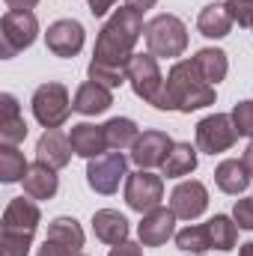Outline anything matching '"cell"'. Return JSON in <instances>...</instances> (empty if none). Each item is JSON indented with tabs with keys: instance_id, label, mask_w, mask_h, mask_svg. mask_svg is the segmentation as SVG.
<instances>
[{
	"instance_id": "6da1fadb",
	"label": "cell",
	"mask_w": 253,
	"mask_h": 256,
	"mask_svg": "<svg viewBox=\"0 0 253 256\" xmlns=\"http://www.w3.org/2000/svg\"><path fill=\"white\" fill-rule=\"evenodd\" d=\"M214 104V86L200 74V68L194 60H176L170 66L164 86L158 92V102L152 108L158 110H179V114H190L200 108Z\"/></svg>"
},
{
	"instance_id": "e575fe53",
	"label": "cell",
	"mask_w": 253,
	"mask_h": 256,
	"mask_svg": "<svg viewBox=\"0 0 253 256\" xmlns=\"http://www.w3.org/2000/svg\"><path fill=\"white\" fill-rule=\"evenodd\" d=\"M36 256H78L74 250H68L66 244H57V242H42V248L36 250Z\"/></svg>"
},
{
	"instance_id": "9a60e30c",
	"label": "cell",
	"mask_w": 253,
	"mask_h": 256,
	"mask_svg": "<svg viewBox=\"0 0 253 256\" xmlns=\"http://www.w3.org/2000/svg\"><path fill=\"white\" fill-rule=\"evenodd\" d=\"M68 143H72V152L92 161V158H102L108 155V137H104V126H92V122H78V126L68 128Z\"/></svg>"
},
{
	"instance_id": "5bb4252c",
	"label": "cell",
	"mask_w": 253,
	"mask_h": 256,
	"mask_svg": "<svg viewBox=\"0 0 253 256\" xmlns=\"http://www.w3.org/2000/svg\"><path fill=\"white\" fill-rule=\"evenodd\" d=\"M39 224H42V212L33 202V196H27V200L15 196L3 208V226L0 230L3 232H21V236H36Z\"/></svg>"
},
{
	"instance_id": "44dd1931",
	"label": "cell",
	"mask_w": 253,
	"mask_h": 256,
	"mask_svg": "<svg viewBox=\"0 0 253 256\" xmlns=\"http://www.w3.org/2000/svg\"><path fill=\"white\" fill-rule=\"evenodd\" d=\"M214 185L224 194H230V196L244 194L248 185H250V173H248L244 161H242V158H226V161H220L218 170H214Z\"/></svg>"
},
{
	"instance_id": "d6a6232c",
	"label": "cell",
	"mask_w": 253,
	"mask_h": 256,
	"mask_svg": "<svg viewBox=\"0 0 253 256\" xmlns=\"http://www.w3.org/2000/svg\"><path fill=\"white\" fill-rule=\"evenodd\" d=\"M224 6H226L232 24H238V27H253V3H248V0H224Z\"/></svg>"
},
{
	"instance_id": "b9f144b4",
	"label": "cell",
	"mask_w": 253,
	"mask_h": 256,
	"mask_svg": "<svg viewBox=\"0 0 253 256\" xmlns=\"http://www.w3.org/2000/svg\"><path fill=\"white\" fill-rule=\"evenodd\" d=\"M190 256H202V254H190Z\"/></svg>"
},
{
	"instance_id": "f546056e",
	"label": "cell",
	"mask_w": 253,
	"mask_h": 256,
	"mask_svg": "<svg viewBox=\"0 0 253 256\" xmlns=\"http://www.w3.org/2000/svg\"><path fill=\"white\" fill-rule=\"evenodd\" d=\"M86 74H90V80H96V84H102V86H108V90H116V86H122V84L128 80V68L98 63V60L90 63Z\"/></svg>"
},
{
	"instance_id": "7402d4cb",
	"label": "cell",
	"mask_w": 253,
	"mask_h": 256,
	"mask_svg": "<svg viewBox=\"0 0 253 256\" xmlns=\"http://www.w3.org/2000/svg\"><path fill=\"white\" fill-rule=\"evenodd\" d=\"M196 30H200L206 39H224V36H230L232 18H230L226 6H224V3H208V6L200 12V18H196Z\"/></svg>"
},
{
	"instance_id": "7c38bea8",
	"label": "cell",
	"mask_w": 253,
	"mask_h": 256,
	"mask_svg": "<svg viewBox=\"0 0 253 256\" xmlns=\"http://www.w3.org/2000/svg\"><path fill=\"white\" fill-rule=\"evenodd\" d=\"M176 220L179 218L173 214V208H164V206L146 212L143 220H140V226H137L140 244L143 248H161V244H167L170 238H176Z\"/></svg>"
},
{
	"instance_id": "ee69618b",
	"label": "cell",
	"mask_w": 253,
	"mask_h": 256,
	"mask_svg": "<svg viewBox=\"0 0 253 256\" xmlns=\"http://www.w3.org/2000/svg\"><path fill=\"white\" fill-rule=\"evenodd\" d=\"M78 256H84V254H78Z\"/></svg>"
},
{
	"instance_id": "8992f818",
	"label": "cell",
	"mask_w": 253,
	"mask_h": 256,
	"mask_svg": "<svg viewBox=\"0 0 253 256\" xmlns=\"http://www.w3.org/2000/svg\"><path fill=\"white\" fill-rule=\"evenodd\" d=\"M238 140V128L230 114H212L196 122V149L206 155H220L232 149Z\"/></svg>"
},
{
	"instance_id": "8d00e7d4",
	"label": "cell",
	"mask_w": 253,
	"mask_h": 256,
	"mask_svg": "<svg viewBox=\"0 0 253 256\" xmlns=\"http://www.w3.org/2000/svg\"><path fill=\"white\" fill-rule=\"evenodd\" d=\"M86 3H90L92 18H102V15H108V12L114 9V3H116V0H86Z\"/></svg>"
},
{
	"instance_id": "cb8c5ba5",
	"label": "cell",
	"mask_w": 253,
	"mask_h": 256,
	"mask_svg": "<svg viewBox=\"0 0 253 256\" xmlns=\"http://www.w3.org/2000/svg\"><path fill=\"white\" fill-rule=\"evenodd\" d=\"M194 170H196V146H190V143H173L167 161L161 164V176L182 179V176H190Z\"/></svg>"
},
{
	"instance_id": "603a6c76",
	"label": "cell",
	"mask_w": 253,
	"mask_h": 256,
	"mask_svg": "<svg viewBox=\"0 0 253 256\" xmlns=\"http://www.w3.org/2000/svg\"><path fill=\"white\" fill-rule=\"evenodd\" d=\"M194 63H196L200 74H202L212 86H218V84L226 78V72H230V57H226V51H220V48H200V51L194 54Z\"/></svg>"
},
{
	"instance_id": "83f0119b",
	"label": "cell",
	"mask_w": 253,
	"mask_h": 256,
	"mask_svg": "<svg viewBox=\"0 0 253 256\" xmlns=\"http://www.w3.org/2000/svg\"><path fill=\"white\" fill-rule=\"evenodd\" d=\"M30 164L24 161V152H18V146H3L0 143V182L3 185H15L24 182Z\"/></svg>"
},
{
	"instance_id": "f1b7e54d",
	"label": "cell",
	"mask_w": 253,
	"mask_h": 256,
	"mask_svg": "<svg viewBox=\"0 0 253 256\" xmlns=\"http://www.w3.org/2000/svg\"><path fill=\"white\" fill-rule=\"evenodd\" d=\"M176 248L185 250V254H206V250H212L206 224H188L185 230H179L176 232Z\"/></svg>"
},
{
	"instance_id": "d4e9b609",
	"label": "cell",
	"mask_w": 253,
	"mask_h": 256,
	"mask_svg": "<svg viewBox=\"0 0 253 256\" xmlns=\"http://www.w3.org/2000/svg\"><path fill=\"white\" fill-rule=\"evenodd\" d=\"M104 137H108V149L126 152V149H134V143L140 137V128L128 116H114L110 122H104Z\"/></svg>"
},
{
	"instance_id": "4316f807",
	"label": "cell",
	"mask_w": 253,
	"mask_h": 256,
	"mask_svg": "<svg viewBox=\"0 0 253 256\" xmlns=\"http://www.w3.org/2000/svg\"><path fill=\"white\" fill-rule=\"evenodd\" d=\"M45 238H48V242H57V244H66V248L74 250V254H80V248H84V242H86V236H84V230H80V224H78L74 218H54Z\"/></svg>"
},
{
	"instance_id": "484cf974",
	"label": "cell",
	"mask_w": 253,
	"mask_h": 256,
	"mask_svg": "<svg viewBox=\"0 0 253 256\" xmlns=\"http://www.w3.org/2000/svg\"><path fill=\"white\" fill-rule=\"evenodd\" d=\"M206 230H208V242H212L214 250H224V254L236 250V244H238V224L230 214H214L206 224Z\"/></svg>"
},
{
	"instance_id": "74e56055",
	"label": "cell",
	"mask_w": 253,
	"mask_h": 256,
	"mask_svg": "<svg viewBox=\"0 0 253 256\" xmlns=\"http://www.w3.org/2000/svg\"><path fill=\"white\" fill-rule=\"evenodd\" d=\"M9 9H15V12H33V6L39 3V0H3Z\"/></svg>"
},
{
	"instance_id": "277c9868",
	"label": "cell",
	"mask_w": 253,
	"mask_h": 256,
	"mask_svg": "<svg viewBox=\"0 0 253 256\" xmlns=\"http://www.w3.org/2000/svg\"><path fill=\"white\" fill-rule=\"evenodd\" d=\"M36 36H39V21L33 12L6 9V15L0 18V57L12 60L15 54L30 48L36 42Z\"/></svg>"
},
{
	"instance_id": "e0dca14e",
	"label": "cell",
	"mask_w": 253,
	"mask_h": 256,
	"mask_svg": "<svg viewBox=\"0 0 253 256\" xmlns=\"http://www.w3.org/2000/svg\"><path fill=\"white\" fill-rule=\"evenodd\" d=\"M27 122L21 116V108H18V98L12 92H3L0 96V143L3 146H18L24 143L27 137Z\"/></svg>"
},
{
	"instance_id": "3957f363",
	"label": "cell",
	"mask_w": 253,
	"mask_h": 256,
	"mask_svg": "<svg viewBox=\"0 0 253 256\" xmlns=\"http://www.w3.org/2000/svg\"><path fill=\"white\" fill-rule=\"evenodd\" d=\"M143 39H146L149 54H155V57L173 60V57H182L188 51V27L179 15H170V12H161L152 21H146Z\"/></svg>"
},
{
	"instance_id": "ffe728a7",
	"label": "cell",
	"mask_w": 253,
	"mask_h": 256,
	"mask_svg": "<svg viewBox=\"0 0 253 256\" xmlns=\"http://www.w3.org/2000/svg\"><path fill=\"white\" fill-rule=\"evenodd\" d=\"M21 185H24V194L33 196V200H51L57 194V188H60V176H57L54 167L36 161V164H30V170H27Z\"/></svg>"
},
{
	"instance_id": "ba28073f",
	"label": "cell",
	"mask_w": 253,
	"mask_h": 256,
	"mask_svg": "<svg viewBox=\"0 0 253 256\" xmlns=\"http://www.w3.org/2000/svg\"><path fill=\"white\" fill-rule=\"evenodd\" d=\"M128 84H131L137 98H143L146 104H155L158 92L164 86V74L158 68V57L155 54H134L128 60Z\"/></svg>"
},
{
	"instance_id": "1f68e13d",
	"label": "cell",
	"mask_w": 253,
	"mask_h": 256,
	"mask_svg": "<svg viewBox=\"0 0 253 256\" xmlns=\"http://www.w3.org/2000/svg\"><path fill=\"white\" fill-rule=\"evenodd\" d=\"M230 116L238 128V137H250L253 140V102H238Z\"/></svg>"
},
{
	"instance_id": "d6986e66",
	"label": "cell",
	"mask_w": 253,
	"mask_h": 256,
	"mask_svg": "<svg viewBox=\"0 0 253 256\" xmlns=\"http://www.w3.org/2000/svg\"><path fill=\"white\" fill-rule=\"evenodd\" d=\"M92 232H96L98 242H104V244H110V248L122 244V242H128L126 214H120L116 208H98V212L92 214Z\"/></svg>"
},
{
	"instance_id": "8fae6325",
	"label": "cell",
	"mask_w": 253,
	"mask_h": 256,
	"mask_svg": "<svg viewBox=\"0 0 253 256\" xmlns=\"http://www.w3.org/2000/svg\"><path fill=\"white\" fill-rule=\"evenodd\" d=\"M170 149H173V140L167 137V131L149 128V131H143V134L137 137V143H134V149H131V161H134L140 170H152V167H161V164L167 161Z\"/></svg>"
},
{
	"instance_id": "5b68a950",
	"label": "cell",
	"mask_w": 253,
	"mask_h": 256,
	"mask_svg": "<svg viewBox=\"0 0 253 256\" xmlns=\"http://www.w3.org/2000/svg\"><path fill=\"white\" fill-rule=\"evenodd\" d=\"M30 108H33V116L42 128H60L74 110L72 98H68V90L57 80H48V84L36 86Z\"/></svg>"
},
{
	"instance_id": "9c48e42d",
	"label": "cell",
	"mask_w": 253,
	"mask_h": 256,
	"mask_svg": "<svg viewBox=\"0 0 253 256\" xmlns=\"http://www.w3.org/2000/svg\"><path fill=\"white\" fill-rule=\"evenodd\" d=\"M164 200V179L155 176L152 170H137V173H128L126 179V202L131 212H152L158 208Z\"/></svg>"
},
{
	"instance_id": "ab89813d",
	"label": "cell",
	"mask_w": 253,
	"mask_h": 256,
	"mask_svg": "<svg viewBox=\"0 0 253 256\" xmlns=\"http://www.w3.org/2000/svg\"><path fill=\"white\" fill-rule=\"evenodd\" d=\"M242 161H244V167H248V173H250V179H253V140H250V146L244 149V155H242Z\"/></svg>"
},
{
	"instance_id": "4dcf8cb0",
	"label": "cell",
	"mask_w": 253,
	"mask_h": 256,
	"mask_svg": "<svg viewBox=\"0 0 253 256\" xmlns=\"http://www.w3.org/2000/svg\"><path fill=\"white\" fill-rule=\"evenodd\" d=\"M33 244V236L21 232H3L0 230V256H27Z\"/></svg>"
},
{
	"instance_id": "7a4b0ae2",
	"label": "cell",
	"mask_w": 253,
	"mask_h": 256,
	"mask_svg": "<svg viewBox=\"0 0 253 256\" xmlns=\"http://www.w3.org/2000/svg\"><path fill=\"white\" fill-rule=\"evenodd\" d=\"M143 15L134 12V9H116L104 27L98 30L96 36V48H92V60L108 66H120V68H128V60L134 57V45L137 39L143 36Z\"/></svg>"
},
{
	"instance_id": "7bdbcfd3",
	"label": "cell",
	"mask_w": 253,
	"mask_h": 256,
	"mask_svg": "<svg viewBox=\"0 0 253 256\" xmlns=\"http://www.w3.org/2000/svg\"><path fill=\"white\" fill-rule=\"evenodd\" d=\"M248 3H253V0H248Z\"/></svg>"
},
{
	"instance_id": "4fadbf2b",
	"label": "cell",
	"mask_w": 253,
	"mask_h": 256,
	"mask_svg": "<svg viewBox=\"0 0 253 256\" xmlns=\"http://www.w3.org/2000/svg\"><path fill=\"white\" fill-rule=\"evenodd\" d=\"M170 208L179 220H196L206 208H208V191L202 182L188 179V182H179L173 194H170Z\"/></svg>"
},
{
	"instance_id": "2e32d148",
	"label": "cell",
	"mask_w": 253,
	"mask_h": 256,
	"mask_svg": "<svg viewBox=\"0 0 253 256\" xmlns=\"http://www.w3.org/2000/svg\"><path fill=\"white\" fill-rule=\"evenodd\" d=\"M72 155H74L72 143H68V137L63 131L60 128H45V134L36 143V161H42V164H48L54 170H63V167H68Z\"/></svg>"
},
{
	"instance_id": "ac0fdd59",
	"label": "cell",
	"mask_w": 253,
	"mask_h": 256,
	"mask_svg": "<svg viewBox=\"0 0 253 256\" xmlns=\"http://www.w3.org/2000/svg\"><path fill=\"white\" fill-rule=\"evenodd\" d=\"M110 104H114V90H108L96 80H84L72 98V108L84 116H98V114L110 110Z\"/></svg>"
},
{
	"instance_id": "d590c367",
	"label": "cell",
	"mask_w": 253,
	"mask_h": 256,
	"mask_svg": "<svg viewBox=\"0 0 253 256\" xmlns=\"http://www.w3.org/2000/svg\"><path fill=\"white\" fill-rule=\"evenodd\" d=\"M108 256H143V244H134V242H122L116 248H110Z\"/></svg>"
},
{
	"instance_id": "f35d334b",
	"label": "cell",
	"mask_w": 253,
	"mask_h": 256,
	"mask_svg": "<svg viewBox=\"0 0 253 256\" xmlns=\"http://www.w3.org/2000/svg\"><path fill=\"white\" fill-rule=\"evenodd\" d=\"M155 3H158V0H126L128 9H134V12H140V15H143L146 9H152Z\"/></svg>"
},
{
	"instance_id": "30bf717a",
	"label": "cell",
	"mask_w": 253,
	"mask_h": 256,
	"mask_svg": "<svg viewBox=\"0 0 253 256\" xmlns=\"http://www.w3.org/2000/svg\"><path fill=\"white\" fill-rule=\"evenodd\" d=\"M86 42V33H84V24L74 21V18H60L54 24H48V33H45V45L54 57H78L80 48Z\"/></svg>"
},
{
	"instance_id": "52a82bcc",
	"label": "cell",
	"mask_w": 253,
	"mask_h": 256,
	"mask_svg": "<svg viewBox=\"0 0 253 256\" xmlns=\"http://www.w3.org/2000/svg\"><path fill=\"white\" fill-rule=\"evenodd\" d=\"M122 179H128V158L122 152H108L86 164V185L96 194H116Z\"/></svg>"
},
{
	"instance_id": "60d3db41",
	"label": "cell",
	"mask_w": 253,
	"mask_h": 256,
	"mask_svg": "<svg viewBox=\"0 0 253 256\" xmlns=\"http://www.w3.org/2000/svg\"><path fill=\"white\" fill-rule=\"evenodd\" d=\"M238 256H253V242L242 244V248H238Z\"/></svg>"
},
{
	"instance_id": "836d02e7",
	"label": "cell",
	"mask_w": 253,
	"mask_h": 256,
	"mask_svg": "<svg viewBox=\"0 0 253 256\" xmlns=\"http://www.w3.org/2000/svg\"><path fill=\"white\" fill-rule=\"evenodd\" d=\"M232 220L238 224V230L253 232V196L236 200V206H232Z\"/></svg>"
}]
</instances>
